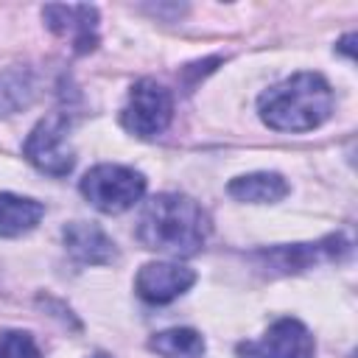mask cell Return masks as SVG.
<instances>
[{"instance_id":"cell-2","label":"cell","mask_w":358,"mask_h":358,"mask_svg":"<svg viewBox=\"0 0 358 358\" xmlns=\"http://www.w3.org/2000/svg\"><path fill=\"white\" fill-rule=\"evenodd\" d=\"M257 112L274 131H313L333 112V90L319 73H294L257 98Z\"/></svg>"},{"instance_id":"cell-4","label":"cell","mask_w":358,"mask_h":358,"mask_svg":"<svg viewBox=\"0 0 358 358\" xmlns=\"http://www.w3.org/2000/svg\"><path fill=\"white\" fill-rule=\"evenodd\" d=\"M70 117L67 112L56 109L50 115H45L25 137L22 143V154L25 159L39 168L42 173L50 176H67L76 165V154L70 145Z\"/></svg>"},{"instance_id":"cell-12","label":"cell","mask_w":358,"mask_h":358,"mask_svg":"<svg viewBox=\"0 0 358 358\" xmlns=\"http://www.w3.org/2000/svg\"><path fill=\"white\" fill-rule=\"evenodd\" d=\"M227 193L238 201H252V204H274L288 196V182L274 173V171H257L238 176L227 185Z\"/></svg>"},{"instance_id":"cell-11","label":"cell","mask_w":358,"mask_h":358,"mask_svg":"<svg viewBox=\"0 0 358 358\" xmlns=\"http://www.w3.org/2000/svg\"><path fill=\"white\" fill-rule=\"evenodd\" d=\"M45 215V204L17 193H0V238H20L31 232Z\"/></svg>"},{"instance_id":"cell-7","label":"cell","mask_w":358,"mask_h":358,"mask_svg":"<svg viewBox=\"0 0 358 358\" xmlns=\"http://www.w3.org/2000/svg\"><path fill=\"white\" fill-rule=\"evenodd\" d=\"M193 282H196V271L190 266L157 260V263H145L137 271L134 291L140 299H145L151 305H168L176 296H182Z\"/></svg>"},{"instance_id":"cell-15","label":"cell","mask_w":358,"mask_h":358,"mask_svg":"<svg viewBox=\"0 0 358 358\" xmlns=\"http://www.w3.org/2000/svg\"><path fill=\"white\" fill-rule=\"evenodd\" d=\"M0 358H42L34 336L25 330H6L0 333Z\"/></svg>"},{"instance_id":"cell-14","label":"cell","mask_w":358,"mask_h":358,"mask_svg":"<svg viewBox=\"0 0 358 358\" xmlns=\"http://www.w3.org/2000/svg\"><path fill=\"white\" fill-rule=\"evenodd\" d=\"M34 95H36V84L28 70L14 67V70L0 73V117L31 106Z\"/></svg>"},{"instance_id":"cell-10","label":"cell","mask_w":358,"mask_h":358,"mask_svg":"<svg viewBox=\"0 0 358 358\" xmlns=\"http://www.w3.org/2000/svg\"><path fill=\"white\" fill-rule=\"evenodd\" d=\"M67 255L81 266H109L117 260L115 241L92 221H70L62 229Z\"/></svg>"},{"instance_id":"cell-3","label":"cell","mask_w":358,"mask_h":358,"mask_svg":"<svg viewBox=\"0 0 358 358\" xmlns=\"http://www.w3.org/2000/svg\"><path fill=\"white\" fill-rule=\"evenodd\" d=\"M81 196L101 213L117 215L131 210L145 193V176L129 165L101 162L90 168L78 182Z\"/></svg>"},{"instance_id":"cell-13","label":"cell","mask_w":358,"mask_h":358,"mask_svg":"<svg viewBox=\"0 0 358 358\" xmlns=\"http://www.w3.org/2000/svg\"><path fill=\"white\" fill-rule=\"evenodd\" d=\"M148 350L162 358H204V336L193 327H171L148 338Z\"/></svg>"},{"instance_id":"cell-1","label":"cell","mask_w":358,"mask_h":358,"mask_svg":"<svg viewBox=\"0 0 358 358\" xmlns=\"http://www.w3.org/2000/svg\"><path fill=\"white\" fill-rule=\"evenodd\" d=\"M210 229L213 221L196 199L185 193H159L143 204L134 235L151 252L190 257L207 243Z\"/></svg>"},{"instance_id":"cell-16","label":"cell","mask_w":358,"mask_h":358,"mask_svg":"<svg viewBox=\"0 0 358 358\" xmlns=\"http://www.w3.org/2000/svg\"><path fill=\"white\" fill-rule=\"evenodd\" d=\"M92 358H106V355H92Z\"/></svg>"},{"instance_id":"cell-9","label":"cell","mask_w":358,"mask_h":358,"mask_svg":"<svg viewBox=\"0 0 358 358\" xmlns=\"http://www.w3.org/2000/svg\"><path fill=\"white\" fill-rule=\"evenodd\" d=\"M42 17L56 36L73 42L76 53H90L98 45V8L95 6H45Z\"/></svg>"},{"instance_id":"cell-6","label":"cell","mask_w":358,"mask_h":358,"mask_svg":"<svg viewBox=\"0 0 358 358\" xmlns=\"http://www.w3.org/2000/svg\"><path fill=\"white\" fill-rule=\"evenodd\" d=\"M316 344L310 330L299 319H277L260 338L241 341L235 347L238 358H313Z\"/></svg>"},{"instance_id":"cell-5","label":"cell","mask_w":358,"mask_h":358,"mask_svg":"<svg viewBox=\"0 0 358 358\" xmlns=\"http://www.w3.org/2000/svg\"><path fill=\"white\" fill-rule=\"evenodd\" d=\"M173 117V95L157 78H140L129 90V101L120 112V123L134 137H157Z\"/></svg>"},{"instance_id":"cell-8","label":"cell","mask_w":358,"mask_h":358,"mask_svg":"<svg viewBox=\"0 0 358 358\" xmlns=\"http://www.w3.org/2000/svg\"><path fill=\"white\" fill-rule=\"evenodd\" d=\"M350 252V241L341 235H327L316 243H294V246H277L268 252H260L257 257L266 260V266L271 271L280 274H291V271H302L319 260H338L341 255Z\"/></svg>"}]
</instances>
